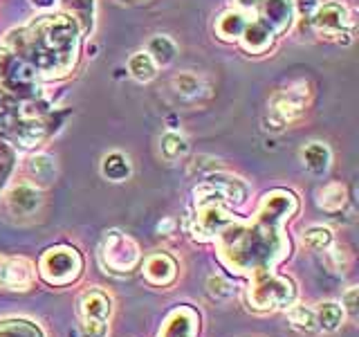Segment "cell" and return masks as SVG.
<instances>
[{
  "instance_id": "obj_1",
  "label": "cell",
  "mask_w": 359,
  "mask_h": 337,
  "mask_svg": "<svg viewBox=\"0 0 359 337\" xmlns=\"http://www.w3.org/2000/svg\"><path fill=\"white\" fill-rule=\"evenodd\" d=\"M299 209L292 191L274 189L263 196L252 223L236 220L218 234L220 261L233 275L258 277L272 272L274 265L290 254V241L283 234V223Z\"/></svg>"
},
{
  "instance_id": "obj_2",
  "label": "cell",
  "mask_w": 359,
  "mask_h": 337,
  "mask_svg": "<svg viewBox=\"0 0 359 337\" xmlns=\"http://www.w3.org/2000/svg\"><path fill=\"white\" fill-rule=\"evenodd\" d=\"M79 32L81 29L74 16H41L25 27L11 29L5 39V48L32 65L36 74L56 79L70 72L76 63Z\"/></svg>"
},
{
  "instance_id": "obj_3",
  "label": "cell",
  "mask_w": 359,
  "mask_h": 337,
  "mask_svg": "<svg viewBox=\"0 0 359 337\" xmlns=\"http://www.w3.org/2000/svg\"><path fill=\"white\" fill-rule=\"evenodd\" d=\"M196 196V213H194V225H191V232H194L196 239L200 241H216L218 234L229 227L231 223L238 218L231 216V213L222 207V194L211 187L209 183L202 185L194 191Z\"/></svg>"
},
{
  "instance_id": "obj_4",
  "label": "cell",
  "mask_w": 359,
  "mask_h": 337,
  "mask_svg": "<svg viewBox=\"0 0 359 337\" xmlns=\"http://www.w3.org/2000/svg\"><path fill=\"white\" fill-rule=\"evenodd\" d=\"M252 308L256 310H278L287 308L297 299V288L287 277L274 272H265L252 279V286L247 290Z\"/></svg>"
},
{
  "instance_id": "obj_5",
  "label": "cell",
  "mask_w": 359,
  "mask_h": 337,
  "mask_svg": "<svg viewBox=\"0 0 359 337\" xmlns=\"http://www.w3.org/2000/svg\"><path fill=\"white\" fill-rule=\"evenodd\" d=\"M83 270V258L74 247L56 245L45 250L39 261V275L50 286H70Z\"/></svg>"
},
{
  "instance_id": "obj_6",
  "label": "cell",
  "mask_w": 359,
  "mask_h": 337,
  "mask_svg": "<svg viewBox=\"0 0 359 337\" xmlns=\"http://www.w3.org/2000/svg\"><path fill=\"white\" fill-rule=\"evenodd\" d=\"M79 335L81 337H106L112 312L110 297L101 290H86L76 301Z\"/></svg>"
},
{
  "instance_id": "obj_7",
  "label": "cell",
  "mask_w": 359,
  "mask_h": 337,
  "mask_svg": "<svg viewBox=\"0 0 359 337\" xmlns=\"http://www.w3.org/2000/svg\"><path fill=\"white\" fill-rule=\"evenodd\" d=\"M101 265L110 272H130L140 263V245L119 230L106 232L99 247Z\"/></svg>"
},
{
  "instance_id": "obj_8",
  "label": "cell",
  "mask_w": 359,
  "mask_h": 337,
  "mask_svg": "<svg viewBox=\"0 0 359 337\" xmlns=\"http://www.w3.org/2000/svg\"><path fill=\"white\" fill-rule=\"evenodd\" d=\"M36 72L9 48H0V86L20 97H36Z\"/></svg>"
},
{
  "instance_id": "obj_9",
  "label": "cell",
  "mask_w": 359,
  "mask_h": 337,
  "mask_svg": "<svg viewBox=\"0 0 359 337\" xmlns=\"http://www.w3.org/2000/svg\"><path fill=\"white\" fill-rule=\"evenodd\" d=\"M306 99H308V86L297 84L285 90H280L269 101V119H272V128H283L285 124L294 121L301 117V112L306 110Z\"/></svg>"
},
{
  "instance_id": "obj_10",
  "label": "cell",
  "mask_w": 359,
  "mask_h": 337,
  "mask_svg": "<svg viewBox=\"0 0 359 337\" xmlns=\"http://www.w3.org/2000/svg\"><path fill=\"white\" fill-rule=\"evenodd\" d=\"M36 279V267L27 258L20 256H0V288L25 292Z\"/></svg>"
},
{
  "instance_id": "obj_11",
  "label": "cell",
  "mask_w": 359,
  "mask_h": 337,
  "mask_svg": "<svg viewBox=\"0 0 359 337\" xmlns=\"http://www.w3.org/2000/svg\"><path fill=\"white\" fill-rule=\"evenodd\" d=\"M312 22L325 37H337V34L346 32V27L351 25V16H348V9L344 3L330 0V3H323L317 7V11L312 14Z\"/></svg>"
},
{
  "instance_id": "obj_12",
  "label": "cell",
  "mask_w": 359,
  "mask_h": 337,
  "mask_svg": "<svg viewBox=\"0 0 359 337\" xmlns=\"http://www.w3.org/2000/svg\"><path fill=\"white\" fill-rule=\"evenodd\" d=\"M200 317L191 306H180L166 315L157 337H198Z\"/></svg>"
},
{
  "instance_id": "obj_13",
  "label": "cell",
  "mask_w": 359,
  "mask_h": 337,
  "mask_svg": "<svg viewBox=\"0 0 359 337\" xmlns=\"http://www.w3.org/2000/svg\"><path fill=\"white\" fill-rule=\"evenodd\" d=\"M261 20L274 32V37L290 29L294 20V3L292 0H258Z\"/></svg>"
},
{
  "instance_id": "obj_14",
  "label": "cell",
  "mask_w": 359,
  "mask_h": 337,
  "mask_svg": "<svg viewBox=\"0 0 359 337\" xmlns=\"http://www.w3.org/2000/svg\"><path fill=\"white\" fill-rule=\"evenodd\" d=\"M43 205L41 189L29 183L14 185L7 194V207L14 216H34Z\"/></svg>"
},
{
  "instance_id": "obj_15",
  "label": "cell",
  "mask_w": 359,
  "mask_h": 337,
  "mask_svg": "<svg viewBox=\"0 0 359 337\" xmlns=\"http://www.w3.org/2000/svg\"><path fill=\"white\" fill-rule=\"evenodd\" d=\"M11 135H14V140L25 146V149H32V146L41 144L45 138H50V126L48 121L43 117H20V119H14L11 121V126L7 128Z\"/></svg>"
},
{
  "instance_id": "obj_16",
  "label": "cell",
  "mask_w": 359,
  "mask_h": 337,
  "mask_svg": "<svg viewBox=\"0 0 359 337\" xmlns=\"http://www.w3.org/2000/svg\"><path fill=\"white\" fill-rule=\"evenodd\" d=\"M144 277L149 284L166 288L177 279V263L173 256L164 252H155L144 261Z\"/></svg>"
},
{
  "instance_id": "obj_17",
  "label": "cell",
  "mask_w": 359,
  "mask_h": 337,
  "mask_svg": "<svg viewBox=\"0 0 359 337\" xmlns=\"http://www.w3.org/2000/svg\"><path fill=\"white\" fill-rule=\"evenodd\" d=\"M207 183L211 187H216L222 194V198L227 202H231V205H245L247 198H250V191H252L250 185H247L243 178L231 176V173H220V171L213 173L211 171Z\"/></svg>"
},
{
  "instance_id": "obj_18",
  "label": "cell",
  "mask_w": 359,
  "mask_h": 337,
  "mask_svg": "<svg viewBox=\"0 0 359 337\" xmlns=\"http://www.w3.org/2000/svg\"><path fill=\"white\" fill-rule=\"evenodd\" d=\"M241 43H243V48L247 52L261 54L274 43V32L269 29L261 18L250 20V22H247V27L243 29V34H241Z\"/></svg>"
},
{
  "instance_id": "obj_19",
  "label": "cell",
  "mask_w": 359,
  "mask_h": 337,
  "mask_svg": "<svg viewBox=\"0 0 359 337\" xmlns=\"http://www.w3.org/2000/svg\"><path fill=\"white\" fill-rule=\"evenodd\" d=\"M247 18L245 11L241 9H231V11H224V14L216 20V34L222 41H238L243 29L247 27Z\"/></svg>"
},
{
  "instance_id": "obj_20",
  "label": "cell",
  "mask_w": 359,
  "mask_h": 337,
  "mask_svg": "<svg viewBox=\"0 0 359 337\" xmlns=\"http://www.w3.org/2000/svg\"><path fill=\"white\" fill-rule=\"evenodd\" d=\"M133 173V164L128 160V155H123L119 151H112L108 155H104V160H101V176L110 183H123V180H128Z\"/></svg>"
},
{
  "instance_id": "obj_21",
  "label": "cell",
  "mask_w": 359,
  "mask_h": 337,
  "mask_svg": "<svg viewBox=\"0 0 359 337\" xmlns=\"http://www.w3.org/2000/svg\"><path fill=\"white\" fill-rule=\"evenodd\" d=\"M27 171L34 178V183H39L41 187H48L56 178V160L48 153H36L27 160Z\"/></svg>"
},
{
  "instance_id": "obj_22",
  "label": "cell",
  "mask_w": 359,
  "mask_h": 337,
  "mask_svg": "<svg viewBox=\"0 0 359 337\" xmlns=\"http://www.w3.org/2000/svg\"><path fill=\"white\" fill-rule=\"evenodd\" d=\"M303 166L312 173H325L330 166V149L323 142H310L306 149L301 151Z\"/></svg>"
},
{
  "instance_id": "obj_23",
  "label": "cell",
  "mask_w": 359,
  "mask_h": 337,
  "mask_svg": "<svg viewBox=\"0 0 359 337\" xmlns=\"http://www.w3.org/2000/svg\"><path fill=\"white\" fill-rule=\"evenodd\" d=\"M287 319L301 333H319L317 312H314V308L301 306V303H292V306H287Z\"/></svg>"
},
{
  "instance_id": "obj_24",
  "label": "cell",
  "mask_w": 359,
  "mask_h": 337,
  "mask_svg": "<svg viewBox=\"0 0 359 337\" xmlns=\"http://www.w3.org/2000/svg\"><path fill=\"white\" fill-rule=\"evenodd\" d=\"M146 52L151 54V59L155 61V65H168L177 54V45L164 37V34H157V37H153L149 41V48H146Z\"/></svg>"
},
{
  "instance_id": "obj_25",
  "label": "cell",
  "mask_w": 359,
  "mask_h": 337,
  "mask_svg": "<svg viewBox=\"0 0 359 337\" xmlns=\"http://www.w3.org/2000/svg\"><path fill=\"white\" fill-rule=\"evenodd\" d=\"M314 312H317L319 331H325V333H334L344 322V308L339 306V303H334V301L319 303V308Z\"/></svg>"
},
{
  "instance_id": "obj_26",
  "label": "cell",
  "mask_w": 359,
  "mask_h": 337,
  "mask_svg": "<svg viewBox=\"0 0 359 337\" xmlns=\"http://www.w3.org/2000/svg\"><path fill=\"white\" fill-rule=\"evenodd\" d=\"M160 151H162V157L166 162H177L180 157H184L189 153V142L180 133L168 131L162 135V140H160Z\"/></svg>"
},
{
  "instance_id": "obj_27",
  "label": "cell",
  "mask_w": 359,
  "mask_h": 337,
  "mask_svg": "<svg viewBox=\"0 0 359 337\" xmlns=\"http://www.w3.org/2000/svg\"><path fill=\"white\" fill-rule=\"evenodd\" d=\"M128 72H130L133 79H137V81L146 84L157 74V65L151 59L149 52H135L128 59Z\"/></svg>"
},
{
  "instance_id": "obj_28",
  "label": "cell",
  "mask_w": 359,
  "mask_h": 337,
  "mask_svg": "<svg viewBox=\"0 0 359 337\" xmlns=\"http://www.w3.org/2000/svg\"><path fill=\"white\" fill-rule=\"evenodd\" d=\"M317 205L323 211H339L346 205V187L341 183L325 185L317 194Z\"/></svg>"
},
{
  "instance_id": "obj_29",
  "label": "cell",
  "mask_w": 359,
  "mask_h": 337,
  "mask_svg": "<svg viewBox=\"0 0 359 337\" xmlns=\"http://www.w3.org/2000/svg\"><path fill=\"white\" fill-rule=\"evenodd\" d=\"M0 337H43V331L32 322L11 319V322H0Z\"/></svg>"
},
{
  "instance_id": "obj_30",
  "label": "cell",
  "mask_w": 359,
  "mask_h": 337,
  "mask_svg": "<svg viewBox=\"0 0 359 337\" xmlns=\"http://www.w3.org/2000/svg\"><path fill=\"white\" fill-rule=\"evenodd\" d=\"M303 243L310 250H325L328 245H332V230L323 227V225H314V227L303 232Z\"/></svg>"
},
{
  "instance_id": "obj_31",
  "label": "cell",
  "mask_w": 359,
  "mask_h": 337,
  "mask_svg": "<svg viewBox=\"0 0 359 337\" xmlns=\"http://www.w3.org/2000/svg\"><path fill=\"white\" fill-rule=\"evenodd\" d=\"M14 166H16L14 146L7 142H0V191H3V187L7 185L9 176L14 173Z\"/></svg>"
},
{
  "instance_id": "obj_32",
  "label": "cell",
  "mask_w": 359,
  "mask_h": 337,
  "mask_svg": "<svg viewBox=\"0 0 359 337\" xmlns=\"http://www.w3.org/2000/svg\"><path fill=\"white\" fill-rule=\"evenodd\" d=\"M207 292H209V297H211V299H216V301H227V299L233 295V286H231L224 277H220V275H211V277L207 279Z\"/></svg>"
},
{
  "instance_id": "obj_33",
  "label": "cell",
  "mask_w": 359,
  "mask_h": 337,
  "mask_svg": "<svg viewBox=\"0 0 359 337\" xmlns=\"http://www.w3.org/2000/svg\"><path fill=\"white\" fill-rule=\"evenodd\" d=\"M173 88L177 90L180 95H184V97H196L200 93V79L196 74H191V72H182V74H177L173 77Z\"/></svg>"
},
{
  "instance_id": "obj_34",
  "label": "cell",
  "mask_w": 359,
  "mask_h": 337,
  "mask_svg": "<svg viewBox=\"0 0 359 337\" xmlns=\"http://www.w3.org/2000/svg\"><path fill=\"white\" fill-rule=\"evenodd\" d=\"M325 250H328V263H330V267L334 270V272H346L348 270V265H351V256L346 254V250L344 247H332V245H328L325 247Z\"/></svg>"
},
{
  "instance_id": "obj_35",
  "label": "cell",
  "mask_w": 359,
  "mask_h": 337,
  "mask_svg": "<svg viewBox=\"0 0 359 337\" xmlns=\"http://www.w3.org/2000/svg\"><path fill=\"white\" fill-rule=\"evenodd\" d=\"M74 7H76V16L79 20H83V29L88 32L90 27H93V7L95 3L93 0H72Z\"/></svg>"
},
{
  "instance_id": "obj_36",
  "label": "cell",
  "mask_w": 359,
  "mask_h": 337,
  "mask_svg": "<svg viewBox=\"0 0 359 337\" xmlns=\"http://www.w3.org/2000/svg\"><path fill=\"white\" fill-rule=\"evenodd\" d=\"M294 3V14L303 18H312V14L319 7V0H292Z\"/></svg>"
},
{
  "instance_id": "obj_37",
  "label": "cell",
  "mask_w": 359,
  "mask_h": 337,
  "mask_svg": "<svg viewBox=\"0 0 359 337\" xmlns=\"http://www.w3.org/2000/svg\"><path fill=\"white\" fill-rule=\"evenodd\" d=\"M357 288H351V290H348L346 292V295H344V303H346V310L348 312H351L353 315V317H355V315H357Z\"/></svg>"
},
{
  "instance_id": "obj_38",
  "label": "cell",
  "mask_w": 359,
  "mask_h": 337,
  "mask_svg": "<svg viewBox=\"0 0 359 337\" xmlns=\"http://www.w3.org/2000/svg\"><path fill=\"white\" fill-rule=\"evenodd\" d=\"M233 5L236 9H241V11H252L258 7V0H233Z\"/></svg>"
},
{
  "instance_id": "obj_39",
  "label": "cell",
  "mask_w": 359,
  "mask_h": 337,
  "mask_svg": "<svg viewBox=\"0 0 359 337\" xmlns=\"http://www.w3.org/2000/svg\"><path fill=\"white\" fill-rule=\"evenodd\" d=\"M29 3L36 9H52V7H56L59 0H29Z\"/></svg>"
}]
</instances>
